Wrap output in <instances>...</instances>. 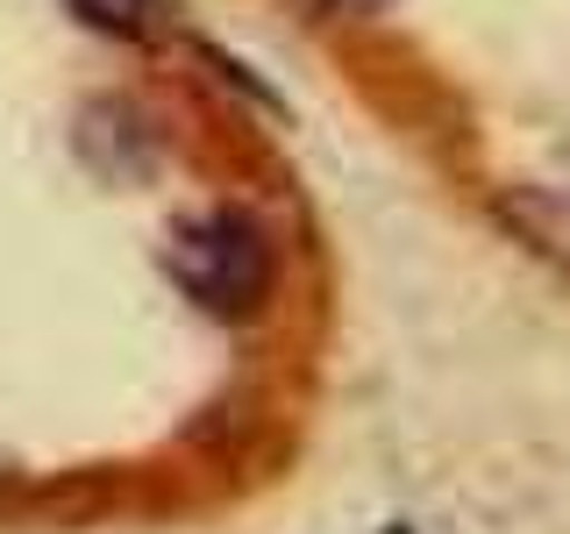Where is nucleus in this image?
Listing matches in <instances>:
<instances>
[{
	"mask_svg": "<svg viewBox=\"0 0 570 534\" xmlns=\"http://www.w3.org/2000/svg\"><path fill=\"white\" fill-rule=\"evenodd\" d=\"M507 214L521 221V236H534L542 249L570 257V186H549V178L513 186V192H507Z\"/></svg>",
	"mask_w": 570,
	"mask_h": 534,
	"instance_id": "7ed1b4c3",
	"label": "nucleus"
},
{
	"mask_svg": "<svg viewBox=\"0 0 570 534\" xmlns=\"http://www.w3.org/2000/svg\"><path fill=\"white\" fill-rule=\"evenodd\" d=\"M165 271L186 285V299H200L207 314H257L278 285V257L272 236H264L249 214L236 207H214L178 221V236L165 243Z\"/></svg>",
	"mask_w": 570,
	"mask_h": 534,
	"instance_id": "f257e3e1",
	"label": "nucleus"
},
{
	"mask_svg": "<svg viewBox=\"0 0 570 534\" xmlns=\"http://www.w3.org/2000/svg\"><path fill=\"white\" fill-rule=\"evenodd\" d=\"M314 8L321 14H350V22H356V14H385L392 0H314Z\"/></svg>",
	"mask_w": 570,
	"mask_h": 534,
	"instance_id": "20e7f679",
	"label": "nucleus"
},
{
	"mask_svg": "<svg viewBox=\"0 0 570 534\" xmlns=\"http://www.w3.org/2000/svg\"><path fill=\"white\" fill-rule=\"evenodd\" d=\"M71 14H79L86 29L115 36V43H157V36H171V0H71Z\"/></svg>",
	"mask_w": 570,
	"mask_h": 534,
	"instance_id": "f03ea898",
	"label": "nucleus"
}]
</instances>
